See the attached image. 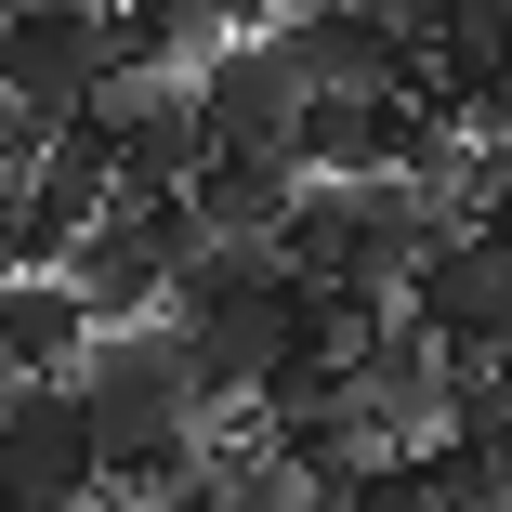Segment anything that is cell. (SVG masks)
Returning <instances> with one entry per match:
<instances>
[{"mask_svg": "<svg viewBox=\"0 0 512 512\" xmlns=\"http://www.w3.org/2000/svg\"><path fill=\"white\" fill-rule=\"evenodd\" d=\"M407 316H421L460 368H486V355H499V329H512V250H499V237H447V250H434V276L407 289Z\"/></svg>", "mask_w": 512, "mask_h": 512, "instance_id": "7", "label": "cell"}, {"mask_svg": "<svg viewBox=\"0 0 512 512\" xmlns=\"http://www.w3.org/2000/svg\"><path fill=\"white\" fill-rule=\"evenodd\" d=\"M289 211H302V184H289V171H224V158H211V184H197V224H211L224 250H276Z\"/></svg>", "mask_w": 512, "mask_h": 512, "instance_id": "9", "label": "cell"}, {"mask_svg": "<svg viewBox=\"0 0 512 512\" xmlns=\"http://www.w3.org/2000/svg\"><path fill=\"white\" fill-rule=\"evenodd\" d=\"M263 40L289 53L302 92H434L407 14H289V27H263Z\"/></svg>", "mask_w": 512, "mask_h": 512, "instance_id": "6", "label": "cell"}, {"mask_svg": "<svg viewBox=\"0 0 512 512\" xmlns=\"http://www.w3.org/2000/svg\"><path fill=\"white\" fill-rule=\"evenodd\" d=\"M197 119H211V158H224V171H302V119H316V92H302L289 53L250 27L211 79H197Z\"/></svg>", "mask_w": 512, "mask_h": 512, "instance_id": "4", "label": "cell"}, {"mask_svg": "<svg viewBox=\"0 0 512 512\" xmlns=\"http://www.w3.org/2000/svg\"><path fill=\"white\" fill-rule=\"evenodd\" d=\"M92 302L66 289V276H27V289H0V368L14 381H79L92 368Z\"/></svg>", "mask_w": 512, "mask_h": 512, "instance_id": "8", "label": "cell"}, {"mask_svg": "<svg viewBox=\"0 0 512 512\" xmlns=\"http://www.w3.org/2000/svg\"><path fill=\"white\" fill-rule=\"evenodd\" d=\"M499 368H512V329H499Z\"/></svg>", "mask_w": 512, "mask_h": 512, "instance_id": "11", "label": "cell"}, {"mask_svg": "<svg viewBox=\"0 0 512 512\" xmlns=\"http://www.w3.org/2000/svg\"><path fill=\"white\" fill-rule=\"evenodd\" d=\"M0 92H14L27 119L79 132L119 92V14H92V0H14V14H0Z\"/></svg>", "mask_w": 512, "mask_h": 512, "instance_id": "1", "label": "cell"}, {"mask_svg": "<svg viewBox=\"0 0 512 512\" xmlns=\"http://www.w3.org/2000/svg\"><path fill=\"white\" fill-rule=\"evenodd\" d=\"M0 486L27 512H92L106 499V434H92L79 381H14L0 394Z\"/></svg>", "mask_w": 512, "mask_h": 512, "instance_id": "3", "label": "cell"}, {"mask_svg": "<svg viewBox=\"0 0 512 512\" xmlns=\"http://www.w3.org/2000/svg\"><path fill=\"white\" fill-rule=\"evenodd\" d=\"M79 407H92V434H106V460H132V447H158V434H197V421H211L197 355H184L171 316H158V329H106V342H92Z\"/></svg>", "mask_w": 512, "mask_h": 512, "instance_id": "2", "label": "cell"}, {"mask_svg": "<svg viewBox=\"0 0 512 512\" xmlns=\"http://www.w3.org/2000/svg\"><path fill=\"white\" fill-rule=\"evenodd\" d=\"M106 145H119V197H197L211 184V119H197V79H119L106 106Z\"/></svg>", "mask_w": 512, "mask_h": 512, "instance_id": "5", "label": "cell"}, {"mask_svg": "<svg viewBox=\"0 0 512 512\" xmlns=\"http://www.w3.org/2000/svg\"><path fill=\"white\" fill-rule=\"evenodd\" d=\"M0 512H27V499H14V486H0Z\"/></svg>", "mask_w": 512, "mask_h": 512, "instance_id": "10", "label": "cell"}, {"mask_svg": "<svg viewBox=\"0 0 512 512\" xmlns=\"http://www.w3.org/2000/svg\"><path fill=\"white\" fill-rule=\"evenodd\" d=\"M0 394H14V368H0Z\"/></svg>", "mask_w": 512, "mask_h": 512, "instance_id": "12", "label": "cell"}]
</instances>
